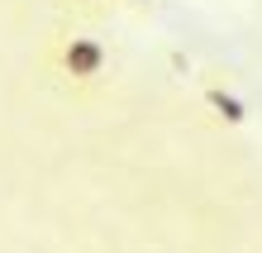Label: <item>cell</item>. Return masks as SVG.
<instances>
[{
    "label": "cell",
    "mask_w": 262,
    "mask_h": 253,
    "mask_svg": "<svg viewBox=\"0 0 262 253\" xmlns=\"http://www.w3.org/2000/svg\"><path fill=\"white\" fill-rule=\"evenodd\" d=\"M53 72L62 76L72 91H91L105 82V72H110V48L96 38V34H81V29H72L53 43Z\"/></svg>",
    "instance_id": "1"
},
{
    "label": "cell",
    "mask_w": 262,
    "mask_h": 253,
    "mask_svg": "<svg viewBox=\"0 0 262 253\" xmlns=\"http://www.w3.org/2000/svg\"><path fill=\"white\" fill-rule=\"evenodd\" d=\"M205 105H210L220 120H229V124H243V120H248V105H243L229 86H220V82H210V86H205Z\"/></svg>",
    "instance_id": "2"
},
{
    "label": "cell",
    "mask_w": 262,
    "mask_h": 253,
    "mask_svg": "<svg viewBox=\"0 0 262 253\" xmlns=\"http://www.w3.org/2000/svg\"><path fill=\"white\" fill-rule=\"evenodd\" d=\"M81 5H110V0H81Z\"/></svg>",
    "instance_id": "3"
},
{
    "label": "cell",
    "mask_w": 262,
    "mask_h": 253,
    "mask_svg": "<svg viewBox=\"0 0 262 253\" xmlns=\"http://www.w3.org/2000/svg\"><path fill=\"white\" fill-rule=\"evenodd\" d=\"M129 5H148V0H129Z\"/></svg>",
    "instance_id": "4"
}]
</instances>
